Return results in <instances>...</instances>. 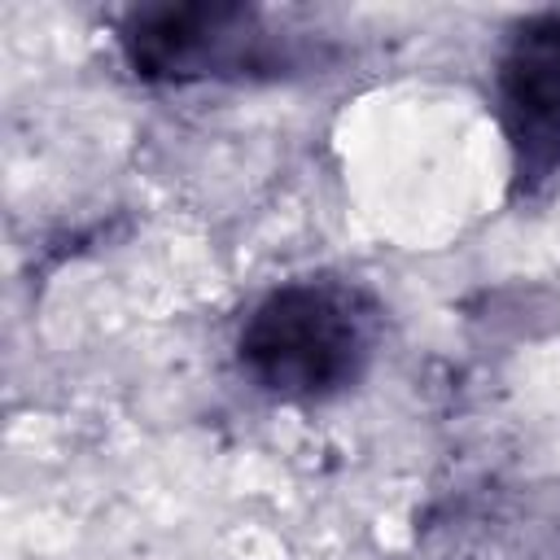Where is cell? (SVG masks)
Segmentation results:
<instances>
[{"label": "cell", "instance_id": "6da1fadb", "mask_svg": "<svg viewBox=\"0 0 560 560\" xmlns=\"http://www.w3.org/2000/svg\"><path fill=\"white\" fill-rule=\"evenodd\" d=\"M372 298L332 276L271 289L236 332L241 372L280 402H324L350 389L376 350Z\"/></svg>", "mask_w": 560, "mask_h": 560}, {"label": "cell", "instance_id": "7a4b0ae2", "mask_svg": "<svg viewBox=\"0 0 560 560\" xmlns=\"http://www.w3.org/2000/svg\"><path fill=\"white\" fill-rule=\"evenodd\" d=\"M262 26L245 4H140L118 22L127 66L149 83H192L262 66Z\"/></svg>", "mask_w": 560, "mask_h": 560}, {"label": "cell", "instance_id": "3957f363", "mask_svg": "<svg viewBox=\"0 0 560 560\" xmlns=\"http://www.w3.org/2000/svg\"><path fill=\"white\" fill-rule=\"evenodd\" d=\"M494 83L512 184L534 192L560 171V13H534L508 35Z\"/></svg>", "mask_w": 560, "mask_h": 560}]
</instances>
